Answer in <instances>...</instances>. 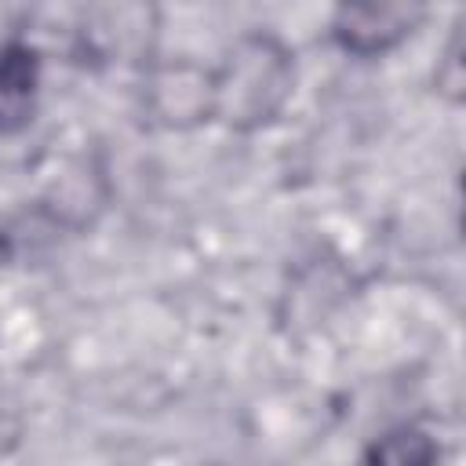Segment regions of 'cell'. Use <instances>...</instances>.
I'll return each mask as SVG.
<instances>
[{
  "label": "cell",
  "instance_id": "7a4b0ae2",
  "mask_svg": "<svg viewBox=\"0 0 466 466\" xmlns=\"http://www.w3.org/2000/svg\"><path fill=\"white\" fill-rule=\"evenodd\" d=\"M426 18L422 4H342L331 15V44L350 58L397 51Z\"/></svg>",
  "mask_w": 466,
  "mask_h": 466
},
{
  "label": "cell",
  "instance_id": "8992f818",
  "mask_svg": "<svg viewBox=\"0 0 466 466\" xmlns=\"http://www.w3.org/2000/svg\"><path fill=\"white\" fill-rule=\"evenodd\" d=\"M437 91H444L451 102H459L462 98V36L455 33L451 36V44H448V51H444V62L437 66Z\"/></svg>",
  "mask_w": 466,
  "mask_h": 466
},
{
  "label": "cell",
  "instance_id": "3957f363",
  "mask_svg": "<svg viewBox=\"0 0 466 466\" xmlns=\"http://www.w3.org/2000/svg\"><path fill=\"white\" fill-rule=\"evenodd\" d=\"M146 113L164 127H197L215 116L211 69L197 62H157L142 91Z\"/></svg>",
  "mask_w": 466,
  "mask_h": 466
},
{
  "label": "cell",
  "instance_id": "6da1fadb",
  "mask_svg": "<svg viewBox=\"0 0 466 466\" xmlns=\"http://www.w3.org/2000/svg\"><path fill=\"white\" fill-rule=\"evenodd\" d=\"M295 51L277 33H240L211 69V120L240 135L273 124L295 95Z\"/></svg>",
  "mask_w": 466,
  "mask_h": 466
},
{
  "label": "cell",
  "instance_id": "5b68a950",
  "mask_svg": "<svg viewBox=\"0 0 466 466\" xmlns=\"http://www.w3.org/2000/svg\"><path fill=\"white\" fill-rule=\"evenodd\" d=\"M360 466H441V444L422 426H393L364 451Z\"/></svg>",
  "mask_w": 466,
  "mask_h": 466
},
{
  "label": "cell",
  "instance_id": "277c9868",
  "mask_svg": "<svg viewBox=\"0 0 466 466\" xmlns=\"http://www.w3.org/2000/svg\"><path fill=\"white\" fill-rule=\"evenodd\" d=\"M40 51L22 36L0 40V138L22 135L33 124L40 106Z\"/></svg>",
  "mask_w": 466,
  "mask_h": 466
}]
</instances>
